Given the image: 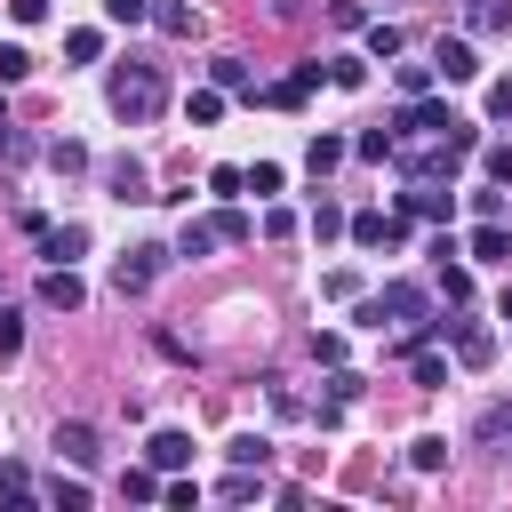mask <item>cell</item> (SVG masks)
<instances>
[{
    "label": "cell",
    "instance_id": "1",
    "mask_svg": "<svg viewBox=\"0 0 512 512\" xmlns=\"http://www.w3.org/2000/svg\"><path fill=\"white\" fill-rule=\"evenodd\" d=\"M104 104H112V120L144 128V120H160V112H168V72H160V64H144V56H128V64H112Z\"/></svg>",
    "mask_w": 512,
    "mask_h": 512
},
{
    "label": "cell",
    "instance_id": "2",
    "mask_svg": "<svg viewBox=\"0 0 512 512\" xmlns=\"http://www.w3.org/2000/svg\"><path fill=\"white\" fill-rule=\"evenodd\" d=\"M168 256H176V248H160V240H144V248H128V256L112 264V288H120V296H144V288H152V280L168 272Z\"/></svg>",
    "mask_w": 512,
    "mask_h": 512
},
{
    "label": "cell",
    "instance_id": "3",
    "mask_svg": "<svg viewBox=\"0 0 512 512\" xmlns=\"http://www.w3.org/2000/svg\"><path fill=\"white\" fill-rule=\"evenodd\" d=\"M344 240H352V248H400V240H408V216H384V208H360V216L344 224Z\"/></svg>",
    "mask_w": 512,
    "mask_h": 512
},
{
    "label": "cell",
    "instance_id": "4",
    "mask_svg": "<svg viewBox=\"0 0 512 512\" xmlns=\"http://www.w3.org/2000/svg\"><path fill=\"white\" fill-rule=\"evenodd\" d=\"M104 184H112V200H160L136 152H112V160H104Z\"/></svg>",
    "mask_w": 512,
    "mask_h": 512
},
{
    "label": "cell",
    "instance_id": "5",
    "mask_svg": "<svg viewBox=\"0 0 512 512\" xmlns=\"http://www.w3.org/2000/svg\"><path fill=\"white\" fill-rule=\"evenodd\" d=\"M464 256H472V264H504V256H512V216H480L472 240H464Z\"/></svg>",
    "mask_w": 512,
    "mask_h": 512
},
{
    "label": "cell",
    "instance_id": "6",
    "mask_svg": "<svg viewBox=\"0 0 512 512\" xmlns=\"http://www.w3.org/2000/svg\"><path fill=\"white\" fill-rule=\"evenodd\" d=\"M40 304H48V312H80V304H88V280H80L72 264H48V272H40Z\"/></svg>",
    "mask_w": 512,
    "mask_h": 512
},
{
    "label": "cell",
    "instance_id": "7",
    "mask_svg": "<svg viewBox=\"0 0 512 512\" xmlns=\"http://www.w3.org/2000/svg\"><path fill=\"white\" fill-rule=\"evenodd\" d=\"M448 352H456V368H488L496 360V336L480 320H448Z\"/></svg>",
    "mask_w": 512,
    "mask_h": 512
},
{
    "label": "cell",
    "instance_id": "8",
    "mask_svg": "<svg viewBox=\"0 0 512 512\" xmlns=\"http://www.w3.org/2000/svg\"><path fill=\"white\" fill-rule=\"evenodd\" d=\"M56 456H64L72 472H88V464L104 456V440H96V424H80V416H64V424H56Z\"/></svg>",
    "mask_w": 512,
    "mask_h": 512
},
{
    "label": "cell",
    "instance_id": "9",
    "mask_svg": "<svg viewBox=\"0 0 512 512\" xmlns=\"http://www.w3.org/2000/svg\"><path fill=\"white\" fill-rule=\"evenodd\" d=\"M432 64H440V80H480V56H472L464 32H456V40L440 32V40H432Z\"/></svg>",
    "mask_w": 512,
    "mask_h": 512
},
{
    "label": "cell",
    "instance_id": "10",
    "mask_svg": "<svg viewBox=\"0 0 512 512\" xmlns=\"http://www.w3.org/2000/svg\"><path fill=\"white\" fill-rule=\"evenodd\" d=\"M400 216H424V224H448V216H456V192H440V184H408V192H400Z\"/></svg>",
    "mask_w": 512,
    "mask_h": 512
},
{
    "label": "cell",
    "instance_id": "11",
    "mask_svg": "<svg viewBox=\"0 0 512 512\" xmlns=\"http://www.w3.org/2000/svg\"><path fill=\"white\" fill-rule=\"evenodd\" d=\"M144 464H152V472H184V464H192V432H152V440H144Z\"/></svg>",
    "mask_w": 512,
    "mask_h": 512
},
{
    "label": "cell",
    "instance_id": "12",
    "mask_svg": "<svg viewBox=\"0 0 512 512\" xmlns=\"http://www.w3.org/2000/svg\"><path fill=\"white\" fill-rule=\"evenodd\" d=\"M40 256H48V264L88 256V224H48V232H40Z\"/></svg>",
    "mask_w": 512,
    "mask_h": 512
},
{
    "label": "cell",
    "instance_id": "13",
    "mask_svg": "<svg viewBox=\"0 0 512 512\" xmlns=\"http://www.w3.org/2000/svg\"><path fill=\"white\" fill-rule=\"evenodd\" d=\"M208 248H224V232H216V216H192V224L176 232V256H192V264H200Z\"/></svg>",
    "mask_w": 512,
    "mask_h": 512
},
{
    "label": "cell",
    "instance_id": "14",
    "mask_svg": "<svg viewBox=\"0 0 512 512\" xmlns=\"http://www.w3.org/2000/svg\"><path fill=\"white\" fill-rule=\"evenodd\" d=\"M216 496H224V504H264V496H272V488H264V480H256V464H232V472H224V488H216Z\"/></svg>",
    "mask_w": 512,
    "mask_h": 512
},
{
    "label": "cell",
    "instance_id": "15",
    "mask_svg": "<svg viewBox=\"0 0 512 512\" xmlns=\"http://www.w3.org/2000/svg\"><path fill=\"white\" fill-rule=\"evenodd\" d=\"M208 72H216V88H224V96H264V88H256V72H248L240 56H216Z\"/></svg>",
    "mask_w": 512,
    "mask_h": 512
},
{
    "label": "cell",
    "instance_id": "16",
    "mask_svg": "<svg viewBox=\"0 0 512 512\" xmlns=\"http://www.w3.org/2000/svg\"><path fill=\"white\" fill-rule=\"evenodd\" d=\"M48 168H56V176H80V168H96V152H88L80 136H56V144H48Z\"/></svg>",
    "mask_w": 512,
    "mask_h": 512
},
{
    "label": "cell",
    "instance_id": "17",
    "mask_svg": "<svg viewBox=\"0 0 512 512\" xmlns=\"http://www.w3.org/2000/svg\"><path fill=\"white\" fill-rule=\"evenodd\" d=\"M224 464H256V472H264V464H272V440H264V432H232V440H224Z\"/></svg>",
    "mask_w": 512,
    "mask_h": 512
},
{
    "label": "cell",
    "instance_id": "18",
    "mask_svg": "<svg viewBox=\"0 0 512 512\" xmlns=\"http://www.w3.org/2000/svg\"><path fill=\"white\" fill-rule=\"evenodd\" d=\"M152 24H160L168 40H192V32H200V16H192L184 0H152Z\"/></svg>",
    "mask_w": 512,
    "mask_h": 512
},
{
    "label": "cell",
    "instance_id": "19",
    "mask_svg": "<svg viewBox=\"0 0 512 512\" xmlns=\"http://www.w3.org/2000/svg\"><path fill=\"white\" fill-rule=\"evenodd\" d=\"M344 152H352V144H344V136H328V128H320V136H312V144H304V168H312V176H328V168H336V160H344Z\"/></svg>",
    "mask_w": 512,
    "mask_h": 512
},
{
    "label": "cell",
    "instance_id": "20",
    "mask_svg": "<svg viewBox=\"0 0 512 512\" xmlns=\"http://www.w3.org/2000/svg\"><path fill=\"white\" fill-rule=\"evenodd\" d=\"M408 376H416L424 392H440V384H448V360H440L432 344H416V352H408Z\"/></svg>",
    "mask_w": 512,
    "mask_h": 512
},
{
    "label": "cell",
    "instance_id": "21",
    "mask_svg": "<svg viewBox=\"0 0 512 512\" xmlns=\"http://www.w3.org/2000/svg\"><path fill=\"white\" fill-rule=\"evenodd\" d=\"M464 24H472V32H512V0H472Z\"/></svg>",
    "mask_w": 512,
    "mask_h": 512
},
{
    "label": "cell",
    "instance_id": "22",
    "mask_svg": "<svg viewBox=\"0 0 512 512\" xmlns=\"http://www.w3.org/2000/svg\"><path fill=\"white\" fill-rule=\"evenodd\" d=\"M472 440H488V448H496V440H512V400H488V408H480V424H472Z\"/></svg>",
    "mask_w": 512,
    "mask_h": 512
},
{
    "label": "cell",
    "instance_id": "23",
    "mask_svg": "<svg viewBox=\"0 0 512 512\" xmlns=\"http://www.w3.org/2000/svg\"><path fill=\"white\" fill-rule=\"evenodd\" d=\"M64 56H72V64H96V56H104V32H96V24H72V32H64Z\"/></svg>",
    "mask_w": 512,
    "mask_h": 512
},
{
    "label": "cell",
    "instance_id": "24",
    "mask_svg": "<svg viewBox=\"0 0 512 512\" xmlns=\"http://www.w3.org/2000/svg\"><path fill=\"white\" fill-rule=\"evenodd\" d=\"M392 152H400L392 128H360V136H352V160H392Z\"/></svg>",
    "mask_w": 512,
    "mask_h": 512
},
{
    "label": "cell",
    "instance_id": "25",
    "mask_svg": "<svg viewBox=\"0 0 512 512\" xmlns=\"http://www.w3.org/2000/svg\"><path fill=\"white\" fill-rule=\"evenodd\" d=\"M408 464H416V472H448V440H440V432L408 440Z\"/></svg>",
    "mask_w": 512,
    "mask_h": 512
},
{
    "label": "cell",
    "instance_id": "26",
    "mask_svg": "<svg viewBox=\"0 0 512 512\" xmlns=\"http://www.w3.org/2000/svg\"><path fill=\"white\" fill-rule=\"evenodd\" d=\"M160 488H168V480H160L152 464H144V472H120V496H128V504H160Z\"/></svg>",
    "mask_w": 512,
    "mask_h": 512
},
{
    "label": "cell",
    "instance_id": "27",
    "mask_svg": "<svg viewBox=\"0 0 512 512\" xmlns=\"http://www.w3.org/2000/svg\"><path fill=\"white\" fill-rule=\"evenodd\" d=\"M344 224H352V216H344L336 200H320V208H312V240H320V248H328V240H344Z\"/></svg>",
    "mask_w": 512,
    "mask_h": 512
},
{
    "label": "cell",
    "instance_id": "28",
    "mask_svg": "<svg viewBox=\"0 0 512 512\" xmlns=\"http://www.w3.org/2000/svg\"><path fill=\"white\" fill-rule=\"evenodd\" d=\"M464 296H472V272H464V264H448V256H440V304H448V312H456V304H464Z\"/></svg>",
    "mask_w": 512,
    "mask_h": 512
},
{
    "label": "cell",
    "instance_id": "29",
    "mask_svg": "<svg viewBox=\"0 0 512 512\" xmlns=\"http://www.w3.org/2000/svg\"><path fill=\"white\" fill-rule=\"evenodd\" d=\"M32 152H48V144H32L24 128H8V120H0V160H8V168H24Z\"/></svg>",
    "mask_w": 512,
    "mask_h": 512
},
{
    "label": "cell",
    "instance_id": "30",
    "mask_svg": "<svg viewBox=\"0 0 512 512\" xmlns=\"http://www.w3.org/2000/svg\"><path fill=\"white\" fill-rule=\"evenodd\" d=\"M104 24H120V32L152 24V0H104Z\"/></svg>",
    "mask_w": 512,
    "mask_h": 512
},
{
    "label": "cell",
    "instance_id": "31",
    "mask_svg": "<svg viewBox=\"0 0 512 512\" xmlns=\"http://www.w3.org/2000/svg\"><path fill=\"white\" fill-rule=\"evenodd\" d=\"M432 80H440V64H400V96H408V104L432 96Z\"/></svg>",
    "mask_w": 512,
    "mask_h": 512
},
{
    "label": "cell",
    "instance_id": "32",
    "mask_svg": "<svg viewBox=\"0 0 512 512\" xmlns=\"http://www.w3.org/2000/svg\"><path fill=\"white\" fill-rule=\"evenodd\" d=\"M208 192H216V200H240V192H248V168H232V160L208 168Z\"/></svg>",
    "mask_w": 512,
    "mask_h": 512
},
{
    "label": "cell",
    "instance_id": "33",
    "mask_svg": "<svg viewBox=\"0 0 512 512\" xmlns=\"http://www.w3.org/2000/svg\"><path fill=\"white\" fill-rule=\"evenodd\" d=\"M216 232H224V248H240L256 224H248V208H232V200H224V208H216Z\"/></svg>",
    "mask_w": 512,
    "mask_h": 512
},
{
    "label": "cell",
    "instance_id": "34",
    "mask_svg": "<svg viewBox=\"0 0 512 512\" xmlns=\"http://www.w3.org/2000/svg\"><path fill=\"white\" fill-rule=\"evenodd\" d=\"M48 504H64V512H80V504H88V480H72V472H56V480H48Z\"/></svg>",
    "mask_w": 512,
    "mask_h": 512
},
{
    "label": "cell",
    "instance_id": "35",
    "mask_svg": "<svg viewBox=\"0 0 512 512\" xmlns=\"http://www.w3.org/2000/svg\"><path fill=\"white\" fill-rule=\"evenodd\" d=\"M400 48H408V40H400V24H368V56H376V64H384V56H400Z\"/></svg>",
    "mask_w": 512,
    "mask_h": 512
},
{
    "label": "cell",
    "instance_id": "36",
    "mask_svg": "<svg viewBox=\"0 0 512 512\" xmlns=\"http://www.w3.org/2000/svg\"><path fill=\"white\" fill-rule=\"evenodd\" d=\"M328 80H336V88H368V64H360V56H328Z\"/></svg>",
    "mask_w": 512,
    "mask_h": 512
},
{
    "label": "cell",
    "instance_id": "37",
    "mask_svg": "<svg viewBox=\"0 0 512 512\" xmlns=\"http://www.w3.org/2000/svg\"><path fill=\"white\" fill-rule=\"evenodd\" d=\"M184 112H192V128H208V120H224V88H200V96H192Z\"/></svg>",
    "mask_w": 512,
    "mask_h": 512
},
{
    "label": "cell",
    "instance_id": "38",
    "mask_svg": "<svg viewBox=\"0 0 512 512\" xmlns=\"http://www.w3.org/2000/svg\"><path fill=\"white\" fill-rule=\"evenodd\" d=\"M280 184H288V176H280V160H256V168H248V192H256V200H272Z\"/></svg>",
    "mask_w": 512,
    "mask_h": 512
},
{
    "label": "cell",
    "instance_id": "39",
    "mask_svg": "<svg viewBox=\"0 0 512 512\" xmlns=\"http://www.w3.org/2000/svg\"><path fill=\"white\" fill-rule=\"evenodd\" d=\"M472 216H512V192H504V184H480V192H472Z\"/></svg>",
    "mask_w": 512,
    "mask_h": 512
},
{
    "label": "cell",
    "instance_id": "40",
    "mask_svg": "<svg viewBox=\"0 0 512 512\" xmlns=\"http://www.w3.org/2000/svg\"><path fill=\"white\" fill-rule=\"evenodd\" d=\"M320 288H328V296H336V304H360V272H352V264H336V272H328V280H320Z\"/></svg>",
    "mask_w": 512,
    "mask_h": 512
},
{
    "label": "cell",
    "instance_id": "41",
    "mask_svg": "<svg viewBox=\"0 0 512 512\" xmlns=\"http://www.w3.org/2000/svg\"><path fill=\"white\" fill-rule=\"evenodd\" d=\"M0 496H8V504H32V472H24V464H0Z\"/></svg>",
    "mask_w": 512,
    "mask_h": 512
},
{
    "label": "cell",
    "instance_id": "42",
    "mask_svg": "<svg viewBox=\"0 0 512 512\" xmlns=\"http://www.w3.org/2000/svg\"><path fill=\"white\" fill-rule=\"evenodd\" d=\"M24 72H32V48H24V40H8V48H0V88H8V80H24Z\"/></svg>",
    "mask_w": 512,
    "mask_h": 512
},
{
    "label": "cell",
    "instance_id": "43",
    "mask_svg": "<svg viewBox=\"0 0 512 512\" xmlns=\"http://www.w3.org/2000/svg\"><path fill=\"white\" fill-rule=\"evenodd\" d=\"M328 400H336V408H344V400H360V376H352V368H344V360H336V368H328Z\"/></svg>",
    "mask_w": 512,
    "mask_h": 512
},
{
    "label": "cell",
    "instance_id": "44",
    "mask_svg": "<svg viewBox=\"0 0 512 512\" xmlns=\"http://www.w3.org/2000/svg\"><path fill=\"white\" fill-rule=\"evenodd\" d=\"M16 352H24V320L0 304V360H16Z\"/></svg>",
    "mask_w": 512,
    "mask_h": 512
},
{
    "label": "cell",
    "instance_id": "45",
    "mask_svg": "<svg viewBox=\"0 0 512 512\" xmlns=\"http://www.w3.org/2000/svg\"><path fill=\"white\" fill-rule=\"evenodd\" d=\"M480 168H488V184H512V144H488Z\"/></svg>",
    "mask_w": 512,
    "mask_h": 512
},
{
    "label": "cell",
    "instance_id": "46",
    "mask_svg": "<svg viewBox=\"0 0 512 512\" xmlns=\"http://www.w3.org/2000/svg\"><path fill=\"white\" fill-rule=\"evenodd\" d=\"M328 16H336V32H368V8H360V0H336Z\"/></svg>",
    "mask_w": 512,
    "mask_h": 512
},
{
    "label": "cell",
    "instance_id": "47",
    "mask_svg": "<svg viewBox=\"0 0 512 512\" xmlns=\"http://www.w3.org/2000/svg\"><path fill=\"white\" fill-rule=\"evenodd\" d=\"M312 360H320V368H336V360H344V336H336V328H320V336H312Z\"/></svg>",
    "mask_w": 512,
    "mask_h": 512
},
{
    "label": "cell",
    "instance_id": "48",
    "mask_svg": "<svg viewBox=\"0 0 512 512\" xmlns=\"http://www.w3.org/2000/svg\"><path fill=\"white\" fill-rule=\"evenodd\" d=\"M160 504H184V512H192V504H200V480H176V472H168V488H160Z\"/></svg>",
    "mask_w": 512,
    "mask_h": 512
},
{
    "label": "cell",
    "instance_id": "49",
    "mask_svg": "<svg viewBox=\"0 0 512 512\" xmlns=\"http://www.w3.org/2000/svg\"><path fill=\"white\" fill-rule=\"evenodd\" d=\"M488 112H496V120H512V72H504V80L488 88Z\"/></svg>",
    "mask_w": 512,
    "mask_h": 512
},
{
    "label": "cell",
    "instance_id": "50",
    "mask_svg": "<svg viewBox=\"0 0 512 512\" xmlns=\"http://www.w3.org/2000/svg\"><path fill=\"white\" fill-rule=\"evenodd\" d=\"M16 8V24H48V0H8Z\"/></svg>",
    "mask_w": 512,
    "mask_h": 512
},
{
    "label": "cell",
    "instance_id": "51",
    "mask_svg": "<svg viewBox=\"0 0 512 512\" xmlns=\"http://www.w3.org/2000/svg\"><path fill=\"white\" fill-rule=\"evenodd\" d=\"M496 312H504V320H512V288H504V304H496Z\"/></svg>",
    "mask_w": 512,
    "mask_h": 512
},
{
    "label": "cell",
    "instance_id": "52",
    "mask_svg": "<svg viewBox=\"0 0 512 512\" xmlns=\"http://www.w3.org/2000/svg\"><path fill=\"white\" fill-rule=\"evenodd\" d=\"M0 304H8V288H0Z\"/></svg>",
    "mask_w": 512,
    "mask_h": 512
},
{
    "label": "cell",
    "instance_id": "53",
    "mask_svg": "<svg viewBox=\"0 0 512 512\" xmlns=\"http://www.w3.org/2000/svg\"><path fill=\"white\" fill-rule=\"evenodd\" d=\"M0 120H8V112H0Z\"/></svg>",
    "mask_w": 512,
    "mask_h": 512
}]
</instances>
